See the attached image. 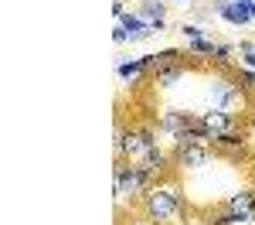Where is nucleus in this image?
Here are the masks:
<instances>
[{
  "label": "nucleus",
  "mask_w": 255,
  "mask_h": 225,
  "mask_svg": "<svg viewBox=\"0 0 255 225\" xmlns=\"http://www.w3.org/2000/svg\"><path fill=\"white\" fill-rule=\"evenodd\" d=\"M113 14H116V20L126 14V3H123V0H113Z\"/></svg>",
  "instance_id": "b1692460"
},
{
  "label": "nucleus",
  "mask_w": 255,
  "mask_h": 225,
  "mask_svg": "<svg viewBox=\"0 0 255 225\" xmlns=\"http://www.w3.org/2000/svg\"><path fill=\"white\" fill-rule=\"evenodd\" d=\"M232 79H235L238 85L245 89V92H252V96H255V72H252V68H245V65H235V68H232Z\"/></svg>",
  "instance_id": "a211bd4d"
},
{
  "label": "nucleus",
  "mask_w": 255,
  "mask_h": 225,
  "mask_svg": "<svg viewBox=\"0 0 255 225\" xmlns=\"http://www.w3.org/2000/svg\"><path fill=\"white\" fill-rule=\"evenodd\" d=\"M238 3H245V7H249V3H255V0H238Z\"/></svg>",
  "instance_id": "cd10ccee"
},
{
  "label": "nucleus",
  "mask_w": 255,
  "mask_h": 225,
  "mask_svg": "<svg viewBox=\"0 0 255 225\" xmlns=\"http://www.w3.org/2000/svg\"><path fill=\"white\" fill-rule=\"evenodd\" d=\"M116 75L126 85H136L143 75H146V61H143V55L139 58H116Z\"/></svg>",
  "instance_id": "ddd939ff"
},
{
  "label": "nucleus",
  "mask_w": 255,
  "mask_h": 225,
  "mask_svg": "<svg viewBox=\"0 0 255 225\" xmlns=\"http://www.w3.org/2000/svg\"><path fill=\"white\" fill-rule=\"evenodd\" d=\"M119 27L126 31L129 44H133V41H146L150 34H157V31H150V27H146V24L139 20V14H136V10H126V14L119 17Z\"/></svg>",
  "instance_id": "4468645a"
},
{
  "label": "nucleus",
  "mask_w": 255,
  "mask_h": 225,
  "mask_svg": "<svg viewBox=\"0 0 255 225\" xmlns=\"http://www.w3.org/2000/svg\"><path fill=\"white\" fill-rule=\"evenodd\" d=\"M235 55H238L235 44H218L215 55H211V65H215L218 72H232V61H235Z\"/></svg>",
  "instance_id": "f3484780"
},
{
  "label": "nucleus",
  "mask_w": 255,
  "mask_h": 225,
  "mask_svg": "<svg viewBox=\"0 0 255 225\" xmlns=\"http://www.w3.org/2000/svg\"><path fill=\"white\" fill-rule=\"evenodd\" d=\"M150 174L139 161H116L113 167V191H116V202H139L146 191H150Z\"/></svg>",
  "instance_id": "7ed1b4c3"
},
{
  "label": "nucleus",
  "mask_w": 255,
  "mask_h": 225,
  "mask_svg": "<svg viewBox=\"0 0 255 225\" xmlns=\"http://www.w3.org/2000/svg\"><path fill=\"white\" fill-rule=\"evenodd\" d=\"M215 147L211 143H201V140H191V137H180L174 143V161L184 167V171H204L208 164L215 161Z\"/></svg>",
  "instance_id": "39448f33"
},
{
  "label": "nucleus",
  "mask_w": 255,
  "mask_h": 225,
  "mask_svg": "<svg viewBox=\"0 0 255 225\" xmlns=\"http://www.w3.org/2000/svg\"><path fill=\"white\" fill-rule=\"evenodd\" d=\"M184 75H187V65H184V61H177V65H170V68L157 72L153 79H157V89H174V82H180Z\"/></svg>",
  "instance_id": "dca6fc26"
},
{
  "label": "nucleus",
  "mask_w": 255,
  "mask_h": 225,
  "mask_svg": "<svg viewBox=\"0 0 255 225\" xmlns=\"http://www.w3.org/2000/svg\"><path fill=\"white\" fill-rule=\"evenodd\" d=\"M204 102H208V109H225V113L242 116V113L252 109V92H245L232 75H218V79L208 82Z\"/></svg>",
  "instance_id": "f03ea898"
},
{
  "label": "nucleus",
  "mask_w": 255,
  "mask_h": 225,
  "mask_svg": "<svg viewBox=\"0 0 255 225\" xmlns=\"http://www.w3.org/2000/svg\"><path fill=\"white\" fill-rule=\"evenodd\" d=\"M170 3H180V7H194L197 0H170Z\"/></svg>",
  "instance_id": "393cba45"
},
{
  "label": "nucleus",
  "mask_w": 255,
  "mask_h": 225,
  "mask_svg": "<svg viewBox=\"0 0 255 225\" xmlns=\"http://www.w3.org/2000/svg\"><path fill=\"white\" fill-rule=\"evenodd\" d=\"M133 225H157V222H150V219H143V222H133Z\"/></svg>",
  "instance_id": "a878e982"
},
{
  "label": "nucleus",
  "mask_w": 255,
  "mask_h": 225,
  "mask_svg": "<svg viewBox=\"0 0 255 225\" xmlns=\"http://www.w3.org/2000/svg\"><path fill=\"white\" fill-rule=\"evenodd\" d=\"M184 58L177 48H163V51H157V55H143V61H146V72H163V68H170V65H177V61Z\"/></svg>",
  "instance_id": "2eb2a0df"
},
{
  "label": "nucleus",
  "mask_w": 255,
  "mask_h": 225,
  "mask_svg": "<svg viewBox=\"0 0 255 225\" xmlns=\"http://www.w3.org/2000/svg\"><path fill=\"white\" fill-rule=\"evenodd\" d=\"M139 208H143V215L150 222L167 225L170 219L184 215V195H180V188L174 181H157V184H150V191L139 198Z\"/></svg>",
  "instance_id": "f257e3e1"
},
{
  "label": "nucleus",
  "mask_w": 255,
  "mask_h": 225,
  "mask_svg": "<svg viewBox=\"0 0 255 225\" xmlns=\"http://www.w3.org/2000/svg\"><path fill=\"white\" fill-rule=\"evenodd\" d=\"M252 188H255V167H252Z\"/></svg>",
  "instance_id": "c85d7f7f"
},
{
  "label": "nucleus",
  "mask_w": 255,
  "mask_h": 225,
  "mask_svg": "<svg viewBox=\"0 0 255 225\" xmlns=\"http://www.w3.org/2000/svg\"><path fill=\"white\" fill-rule=\"evenodd\" d=\"M245 130H249V137H252V143H255V106L249 109V126H245Z\"/></svg>",
  "instance_id": "5701e85b"
},
{
  "label": "nucleus",
  "mask_w": 255,
  "mask_h": 225,
  "mask_svg": "<svg viewBox=\"0 0 255 225\" xmlns=\"http://www.w3.org/2000/svg\"><path fill=\"white\" fill-rule=\"evenodd\" d=\"M157 133L150 123H139V126H116V161H143L146 150L157 143Z\"/></svg>",
  "instance_id": "20e7f679"
},
{
  "label": "nucleus",
  "mask_w": 255,
  "mask_h": 225,
  "mask_svg": "<svg viewBox=\"0 0 255 225\" xmlns=\"http://www.w3.org/2000/svg\"><path fill=\"white\" fill-rule=\"evenodd\" d=\"M191 123H194V113H187V109H160L157 113V130L174 143L191 130Z\"/></svg>",
  "instance_id": "0eeeda50"
},
{
  "label": "nucleus",
  "mask_w": 255,
  "mask_h": 225,
  "mask_svg": "<svg viewBox=\"0 0 255 225\" xmlns=\"http://www.w3.org/2000/svg\"><path fill=\"white\" fill-rule=\"evenodd\" d=\"M225 208H228V212H235L242 222H252V215H255V188L232 191V195L225 198Z\"/></svg>",
  "instance_id": "9d476101"
},
{
  "label": "nucleus",
  "mask_w": 255,
  "mask_h": 225,
  "mask_svg": "<svg viewBox=\"0 0 255 225\" xmlns=\"http://www.w3.org/2000/svg\"><path fill=\"white\" fill-rule=\"evenodd\" d=\"M211 14L228 24H252V10L238 0H211Z\"/></svg>",
  "instance_id": "6e6552de"
},
{
  "label": "nucleus",
  "mask_w": 255,
  "mask_h": 225,
  "mask_svg": "<svg viewBox=\"0 0 255 225\" xmlns=\"http://www.w3.org/2000/svg\"><path fill=\"white\" fill-rule=\"evenodd\" d=\"M215 48H218V41L208 34V38H197V41H187V55H215Z\"/></svg>",
  "instance_id": "6ab92c4d"
},
{
  "label": "nucleus",
  "mask_w": 255,
  "mask_h": 225,
  "mask_svg": "<svg viewBox=\"0 0 255 225\" xmlns=\"http://www.w3.org/2000/svg\"><path fill=\"white\" fill-rule=\"evenodd\" d=\"M201 120H204V126H208L211 137H221V133H228V130H238V116L235 113H225V109H204Z\"/></svg>",
  "instance_id": "9b49d317"
},
{
  "label": "nucleus",
  "mask_w": 255,
  "mask_h": 225,
  "mask_svg": "<svg viewBox=\"0 0 255 225\" xmlns=\"http://www.w3.org/2000/svg\"><path fill=\"white\" fill-rule=\"evenodd\" d=\"M249 10H252V20H255V3H249Z\"/></svg>",
  "instance_id": "bb28decb"
},
{
  "label": "nucleus",
  "mask_w": 255,
  "mask_h": 225,
  "mask_svg": "<svg viewBox=\"0 0 255 225\" xmlns=\"http://www.w3.org/2000/svg\"><path fill=\"white\" fill-rule=\"evenodd\" d=\"M211 147H215L218 157H228L232 164L252 161V137H249V130H245V126H238V130H228V133L215 137Z\"/></svg>",
  "instance_id": "423d86ee"
},
{
  "label": "nucleus",
  "mask_w": 255,
  "mask_h": 225,
  "mask_svg": "<svg viewBox=\"0 0 255 225\" xmlns=\"http://www.w3.org/2000/svg\"><path fill=\"white\" fill-rule=\"evenodd\" d=\"M113 41H116V44H126V41H129V38H126V31H123L119 24L113 27Z\"/></svg>",
  "instance_id": "4be33fe9"
},
{
  "label": "nucleus",
  "mask_w": 255,
  "mask_h": 225,
  "mask_svg": "<svg viewBox=\"0 0 255 225\" xmlns=\"http://www.w3.org/2000/svg\"><path fill=\"white\" fill-rule=\"evenodd\" d=\"M245 225H249V222H245Z\"/></svg>",
  "instance_id": "c756f323"
},
{
  "label": "nucleus",
  "mask_w": 255,
  "mask_h": 225,
  "mask_svg": "<svg viewBox=\"0 0 255 225\" xmlns=\"http://www.w3.org/2000/svg\"><path fill=\"white\" fill-rule=\"evenodd\" d=\"M139 164L146 167V174H150V181L157 184L160 178L167 174V164H170V154H167V150H163L160 143H153V147L146 150V157H143V161H139Z\"/></svg>",
  "instance_id": "f8f14e48"
},
{
  "label": "nucleus",
  "mask_w": 255,
  "mask_h": 225,
  "mask_svg": "<svg viewBox=\"0 0 255 225\" xmlns=\"http://www.w3.org/2000/svg\"><path fill=\"white\" fill-rule=\"evenodd\" d=\"M180 34L187 41H197V38H208V27H201L194 20H184V24H180Z\"/></svg>",
  "instance_id": "412c9836"
},
{
  "label": "nucleus",
  "mask_w": 255,
  "mask_h": 225,
  "mask_svg": "<svg viewBox=\"0 0 255 225\" xmlns=\"http://www.w3.org/2000/svg\"><path fill=\"white\" fill-rule=\"evenodd\" d=\"M238 65H245V68H252L255 72V41H242V44H238Z\"/></svg>",
  "instance_id": "aec40b11"
},
{
  "label": "nucleus",
  "mask_w": 255,
  "mask_h": 225,
  "mask_svg": "<svg viewBox=\"0 0 255 225\" xmlns=\"http://www.w3.org/2000/svg\"><path fill=\"white\" fill-rule=\"evenodd\" d=\"M136 14H139V20H143L150 31H157V34L167 27V3H163V0H139Z\"/></svg>",
  "instance_id": "1a4fd4ad"
}]
</instances>
